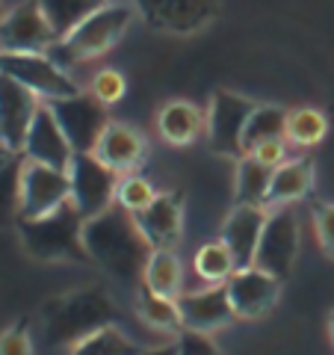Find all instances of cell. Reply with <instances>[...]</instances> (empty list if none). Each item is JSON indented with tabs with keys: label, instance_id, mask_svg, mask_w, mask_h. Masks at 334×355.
Instances as JSON below:
<instances>
[{
	"label": "cell",
	"instance_id": "cell-1",
	"mask_svg": "<svg viewBox=\"0 0 334 355\" xmlns=\"http://www.w3.org/2000/svg\"><path fill=\"white\" fill-rule=\"evenodd\" d=\"M83 249L89 261H95L121 284L142 282L146 263L154 252L139 231L137 216L121 205H109L104 214L83 222Z\"/></svg>",
	"mask_w": 334,
	"mask_h": 355
},
{
	"label": "cell",
	"instance_id": "cell-2",
	"mask_svg": "<svg viewBox=\"0 0 334 355\" xmlns=\"http://www.w3.org/2000/svg\"><path fill=\"white\" fill-rule=\"evenodd\" d=\"M42 317H44V338L53 347H74L83 338L95 335L98 329L113 326L116 308L104 287L89 284L53 296L51 302H44Z\"/></svg>",
	"mask_w": 334,
	"mask_h": 355
},
{
	"label": "cell",
	"instance_id": "cell-3",
	"mask_svg": "<svg viewBox=\"0 0 334 355\" xmlns=\"http://www.w3.org/2000/svg\"><path fill=\"white\" fill-rule=\"evenodd\" d=\"M137 9L130 3H101L92 9L69 36H62L48 51L57 62H86L107 53L133 24Z\"/></svg>",
	"mask_w": 334,
	"mask_h": 355
},
{
	"label": "cell",
	"instance_id": "cell-4",
	"mask_svg": "<svg viewBox=\"0 0 334 355\" xmlns=\"http://www.w3.org/2000/svg\"><path fill=\"white\" fill-rule=\"evenodd\" d=\"M83 216L71 202H65L48 216L18 219L21 243L39 261H80L83 249Z\"/></svg>",
	"mask_w": 334,
	"mask_h": 355
},
{
	"label": "cell",
	"instance_id": "cell-5",
	"mask_svg": "<svg viewBox=\"0 0 334 355\" xmlns=\"http://www.w3.org/2000/svg\"><path fill=\"white\" fill-rule=\"evenodd\" d=\"M0 74L27 86L42 101H60V98H71L80 92V86L71 80V74H65L62 65L51 53L0 51Z\"/></svg>",
	"mask_w": 334,
	"mask_h": 355
},
{
	"label": "cell",
	"instance_id": "cell-6",
	"mask_svg": "<svg viewBox=\"0 0 334 355\" xmlns=\"http://www.w3.org/2000/svg\"><path fill=\"white\" fill-rule=\"evenodd\" d=\"M69 181H71V205L80 210L83 219H92L104 214L109 205H116L118 190V172L104 166L95 154H74L69 166Z\"/></svg>",
	"mask_w": 334,
	"mask_h": 355
},
{
	"label": "cell",
	"instance_id": "cell-7",
	"mask_svg": "<svg viewBox=\"0 0 334 355\" xmlns=\"http://www.w3.org/2000/svg\"><path fill=\"white\" fill-rule=\"evenodd\" d=\"M299 254V219L293 207H272L270 219L263 225V234L254 252V266L275 279H287Z\"/></svg>",
	"mask_w": 334,
	"mask_h": 355
},
{
	"label": "cell",
	"instance_id": "cell-8",
	"mask_svg": "<svg viewBox=\"0 0 334 355\" xmlns=\"http://www.w3.org/2000/svg\"><path fill=\"white\" fill-rule=\"evenodd\" d=\"M65 202H71L69 172L53 169L44 163H33L24 157L21 163V210L18 219H39L53 214Z\"/></svg>",
	"mask_w": 334,
	"mask_h": 355
},
{
	"label": "cell",
	"instance_id": "cell-9",
	"mask_svg": "<svg viewBox=\"0 0 334 355\" xmlns=\"http://www.w3.org/2000/svg\"><path fill=\"white\" fill-rule=\"evenodd\" d=\"M60 36L53 33L39 0H21L15 9L0 18V51L48 53Z\"/></svg>",
	"mask_w": 334,
	"mask_h": 355
},
{
	"label": "cell",
	"instance_id": "cell-10",
	"mask_svg": "<svg viewBox=\"0 0 334 355\" xmlns=\"http://www.w3.org/2000/svg\"><path fill=\"white\" fill-rule=\"evenodd\" d=\"M53 116H57L60 128L69 137L74 154H92L101 133L107 130L109 119H107V107L89 92H77L71 98H60V101H48Z\"/></svg>",
	"mask_w": 334,
	"mask_h": 355
},
{
	"label": "cell",
	"instance_id": "cell-11",
	"mask_svg": "<svg viewBox=\"0 0 334 355\" xmlns=\"http://www.w3.org/2000/svg\"><path fill=\"white\" fill-rule=\"evenodd\" d=\"M254 107L258 104L249 101L246 95L228 92V89H219L213 95L207 110V137L216 154L243 157V130H246V121Z\"/></svg>",
	"mask_w": 334,
	"mask_h": 355
},
{
	"label": "cell",
	"instance_id": "cell-12",
	"mask_svg": "<svg viewBox=\"0 0 334 355\" xmlns=\"http://www.w3.org/2000/svg\"><path fill=\"white\" fill-rule=\"evenodd\" d=\"M222 0H137V9L151 27L175 33V36H193L204 30L219 15Z\"/></svg>",
	"mask_w": 334,
	"mask_h": 355
},
{
	"label": "cell",
	"instance_id": "cell-13",
	"mask_svg": "<svg viewBox=\"0 0 334 355\" xmlns=\"http://www.w3.org/2000/svg\"><path fill=\"white\" fill-rule=\"evenodd\" d=\"M24 157L33 163H44V166H53V169H62L69 172V166L74 160V148L65 130L60 128L57 116H53L51 104L44 101L36 116L30 121V130H27V139H24Z\"/></svg>",
	"mask_w": 334,
	"mask_h": 355
},
{
	"label": "cell",
	"instance_id": "cell-14",
	"mask_svg": "<svg viewBox=\"0 0 334 355\" xmlns=\"http://www.w3.org/2000/svg\"><path fill=\"white\" fill-rule=\"evenodd\" d=\"M39 98L12 77L0 74V146L18 154L24 148L30 121L39 110Z\"/></svg>",
	"mask_w": 334,
	"mask_h": 355
},
{
	"label": "cell",
	"instance_id": "cell-15",
	"mask_svg": "<svg viewBox=\"0 0 334 355\" xmlns=\"http://www.w3.org/2000/svg\"><path fill=\"white\" fill-rule=\"evenodd\" d=\"M228 287V299L234 305V314L243 320H258L266 311H272V305L278 302V293H281V279L258 270V266H246V270H237L225 282Z\"/></svg>",
	"mask_w": 334,
	"mask_h": 355
},
{
	"label": "cell",
	"instance_id": "cell-16",
	"mask_svg": "<svg viewBox=\"0 0 334 355\" xmlns=\"http://www.w3.org/2000/svg\"><path fill=\"white\" fill-rule=\"evenodd\" d=\"M177 308H181L184 329L202 331V335L219 331V329H225L231 320H237L225 284H207L204 291L181 293L177 296Z\"/></svg>",
	"mask_w": 334,
	"mask_h": 355
},
{
	"label": "cell",
	"instance_id": "cell-17",
	"mask_svg": "<svg viewBox=\"0 0 334 355\" xmlns=\"http://www.w3.org/2000/svg\"><path fill=\"white\" fill-rule=\"evenodd\" d=\"M266 219H270V210L258 205H234V210L225 216L222 243L231 249L234 261H237V270L254 266V252H258Z\"/></svg>",
	"mask_w": 334,
	"mask_h": 355
},
{
	"label": "cell",
	"instance_id": "cell-18",
	"mask_svg": "<svg viewBox=\"0 0 334 355\" xmlns=\"http://www.w3.org/2000/svg\"><path fill=\"white\" fill-rule=\"evenodd\" d=\"M139 222V231L151 243V249H175L184 231V205L181 196L157 193V198L139 214H133Z\"/></svg>",
	"mask_w": 334,
	"mask_h": 355
},
{
	"label": "cell",
	"instance_id": "cell-19",
	"mask_svg": "<svg viewBox=\"0 0 334 355\" xmlns=\"http://www.w3.org/2000/svg\"><path fill=\"white\" fill-rule=\"evenodd\" d=\"M146 151H148V146L137 130L128 128V125H118V121H109L92 154L104 166H109L113 172L130 175L142 160H146Z\"/></svg>",
	"mask_w": 334,
	"mask_h": 355
},
{
	"label": "cell",
	"instance_id": "cell-20",
	"mask_svg": "<svg viewBox=\"0 0 334 355\" xmlns=\"http://www.w3.org/2000/svg\"><path fill=\"white\" fill-rule=\"evenodd\" d=\"M157 130L169 146H189L207 133V116L189 101H172L160 110Z\"/></svg>",
	"mask_w": 334,
	"mask_h": 355
},
{
	"label": "cell",
	"instance_id": "cell-21",
	"mask_svg": "<svg viewBox=\"0 0 334 355\" xmlns=\"http://www.w3.org/2000/svg\"><path fill=\"white\" fill-rule=\"evenodd\" d=\"M310 187H314V163L308 157L287 160L278 169H272L266 207H284L290 202H299V198H305L310 193Z\"/></svg>",
	"mask_w": 334,
	"mask_h": 355
},
{
	"label": "cell",
	"instance_id": "cell-22",
	"mask_svg": "<svg viewBox=\"0 0 334 355\" xmlns=\"http://www.w3.org/2000/svg\"><path fill=\"white\" fill-rule=\"evenodd\" d=\"M142 284L148 293H157L166 299H177L184 287V263L175 249H154L142 272Z\"/></svg>",
	"mask_w": 334,
	"mask_h": 355
},
{
	"label": "cell",
	"instance_id": "cell-23",
	"mask_svg": "<svg viewBox=\"0 0 334 355\" xmlns=\"http://www.w3.org/2000/svg\"><path fill=\"white\" fill-rule=\"evenodd\" d=\"M270 181H272V169H266V166L261 160H254L252 154H243L240 163H237V175H234V196H237V205L266 207Z\"/></svg>",
	"mask_w": 334,
	"mask_h": 355
},
{
	"label": "cell",
	"instance_id": "cell-24",
	"mask_svg": "<svg viewBox=\"0 0 334 355\" xmlns=\"http://www.w3.org/2000/svg\"><path fill=\"white\" fill-rule=\"evenodd\" d=\"M284 130H287V110L278 104H258L246 121V130H243V154L258 148L261 142L284 139Z\"/></svg>",
	"mask_w": 334,
	"mask_h": 355
},
{
	"label": "cell",
	"instance_id": "cell-25",
	"mask_svg": "<svg viewBox=\"0 0 334 355\" xmlns=\"http://www.w3.org/2000/svg\"><path fill=\"white\" fill-rule=\"evenodd\" d=\"M193 266L198 272V279L207 284H225L234 272H237V261H234L231 249L222 240H210L204 246H198Z\"/></svg>",
	"mask_w": 334,
	"mask_h": 355
},
{
	"label": "cell",
	"instance_id": "cell-26",
	"mask_svg": "<svg viewBox=\"0 0 334 355\" xmlns=\"http://www.w3.org/2000/svg\"><path fill=\"white\" fill-rule=\"evenodd\" d=\"M326 130H328V119L322 116L317 107H296L287 113L284 139L299 148H310L326 139Z\"/></svg>",
	"mask_w": 334,
	"mask_h": 355
},
{
	"label": "cell",
	"instance_id": "cell-27",
	"mask_svg": "<svg viewBox=\"0 0 334 355\" xmlns=\"http://www.w3.org/2000/svg\"><path fill=\"white\" fill-rule=\"evenodd\" d=\"M137 314L146 320L148 326L163 329V331H184V320H181V308H177V299H166L157 293H139L137 299Z\"/></svg>",
	"mask_w": 334,
	"mask_h": 355
},
{
	"label": "cell",
	"instance_id": "cell-28",
	"mask_svg": "<svg viewBox=\"0 0 334 355\" xmlns=\"http://www.w3.org/2000/svg\"><path fill=\"white\" fill-rule=\"evenodd\" d=\"M142 349L133 343L125 331L116 326H104L95 335L83 338L80 343L71 347V355H139Z\"/></svg>",
	"mask_w": 334,
	"mask_h": 355
},
{
	"label": "cell",
	"instance_id": "cell-29",
	"mask_svg": "<svg viewBox=\"0 0 334 355\" xmlns=\"http://www.w3.org/2000/svg\"><path fill=\"white\" fill-rule=\"evenodd\" d=\"M39 3L44 9V15H48L53 33L62 39V36H69L92 9L101 6L104 0H39Z\"/></svg>",
	"mask_w": 334,
	"mask_h": 355
},
{
	"label": "cell",
	"instance_id": "cell-30",
	"mask_svg": "<svg viewBox=\"0 0 334 355\" xmlns=\"http://www.w3.org/2000/svg\"><path fill=\"white\" fill-rule=\"evenodd\" d=\"M21 163L24 157L0 163V225H9L21 210Z\"/></svg>",
	"mask_w": 334,
	"mask_h": 355
},
{
	"label": "cell",
	"instance_id": "cell-31",
	"mask_svg": "<svg viewBox=\"0 0 334 355\" xmlns=\"http://www.w3.org/2000/svg\"><path fill=\"white\" fill-rule=\"evenodd\" d=\"M154 198H157V190L151 187L148 178H142L137 172L125 175L118 181V190H116V205H121L130 214H139V210H146Z\"/></svg>",
	"mask_w": 334,
	"mask_h": 355
},
{
	"label": "cell",
	"instance_id": "cell-32",
	"mask_svg": "<svg viewBox=\"0 0 334 355\" xmlns=\"http://www.w3.org/2000/svg\"><path fill=\"white\" fill-rule=\"evenodd\" d=\"M125 92H128V83H125V77H121L116 69H101L92 77V95L104 107L118 104L121 98H125Z\"/></svg>",
	"mask_w": 334,
	"mask_h": 355
},
{
	"label": "cell",
	"instance_id": "cell-33",
	"mask_svg": "<svg viewBox=\"0 0 334 355\" xmlns=\"http://www.w3.org/2000/svg\"><path fill=\"white\" fill-rule=\"evenodd\" d=\"M314 231H317L322 252L334 261V205L331 202L314 205Z\"/></svg>",
	"mask_w": 334,
	"mask_h": 355
},
{
	"label": "cell",
	"instance_id": "cell-34",
	"mask_svg": "<svg viewBox=\"0 0 334 355\" xmlns=\"http://www.w3.org/2000/svg\"><path fill=\"white\" fill-rule=\"evenodd\" d=\"M0 355H33V340L27 323H18L0 335Z\"/></svg>",
	"mask_w": 334,
	"mask_h": 355
},
{
	"label": "cell",
	"instance_id": "cell-35",
	"mask_svg": "<svg viewBox=\"0 0 334 355\" xmlns=\"http://www.w3.org/2000/svg\"><path fill=\"white\" fill-rule=\"evenodd\" d=\"M177 355H219V352H216V343L210 340V335L184 329L177 335Z\"/></svg>",
	"mask_w": 334,
	"mask_h": 355
},
{
	"label": "cell",
	"instance_id": "cell-36",
	"mask_svg": "<svg viewBox=\"0 0 334 355\" xmlns=\"http://www.w3.org/2000/svg\"><path fill=\"white\" fill-rule=\"evenodd\" d=\"M254 160H261L266 169H278L281 163H287V154H290V146L287 139H270V142H261L258 148L249 151Z\"/></svg>",
	"mask_w": 334,
	"mask_h": 355
},
{
	"label": "cell",
	"instance_id": "cell-37",
	"mask_svg": "<svg viewBox=\"0 0 334 355\" xmlns=\"http://www.w3.org/2000/svg\"><path fill=\"white\" fill-rule=\"evenodd\" d=\"M139 355H177V340L175 343H160L154 349H142Z\"/></svg>",
	"mask_w": 334,
	"mask_h": 355
},
{
	"label": "cell",
	"instance_id": "cell-38",
	"mask_svg": "<svg viewBox=\"0 0 334 355\" xmlns=\"http://www.w3.org/2000/svg\"><path fill=\"white\" fill-rule=\"evenodd\" d=\"M6 15V6H3V0H0V18H3Z\"/></svg>",
	"mask_w": 334,
	"mask_h": 355
},
{
	"label": "cell",
	"instance_id": "cell-39",
	"mask_svg": "<svg viewBox=\"0 0 334 355\" xmlns=\"http://www.w3.org/2000/svg\"><path fill=\"white\" fill-rule=\"evenodd\" d=\"M328 329H331V340H334V314H331V326Z\"/></svg>",
	"mask_w": 334,
	"mask_h": 355
},
{
	"label": "cell",
	"instance_id": "cell-40",
	"mask_svg": "<svg viewBox=\"0 0 334 355\" xmlns=\"http://www.w3.org/2000/svg\"><path fill=\"white\" fill-rule=\"evenodd\" d=\"M6 157H9V154H0V163H3V160H6Z\"/></svg>",
	"mask_w": 334,
	"mask_h": 355
}]
</instances>
